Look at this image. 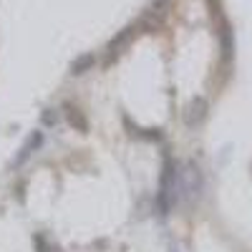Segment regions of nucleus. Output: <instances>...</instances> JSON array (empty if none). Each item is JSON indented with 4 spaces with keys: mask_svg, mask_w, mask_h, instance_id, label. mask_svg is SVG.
I'll list each match as a JSON object with an SVG mask.
<instances>
[{
    "mask_svg": "<svg viewBox=\"0 0 252 252\" xmlns=\"http://www.w3.org/2000/svg\"><path fill=\"white\" fill-rule=\"evenodd\" d=\"M204 116H207V101H204V98H192V101L187 103V109H184V121H187V126L202 124Z\"/></svg>",
    "mask_w": 252,
    "mask_h": 252,
    "instance_id": "obj_1",
    "label": "nucleus"
},
{
    "mask_svg": "<svg viewBox=\"0 0 252 252\" xmlns=\"http://www.w3.org/2000/svg\"><path fill=\"white\" fill-rule=\"evenodd\" d=\"M184 189H187L192 197H197L199 189H202V177H199V169H197L194 164H189L187 172H184Z\"/></svg>",
    "mask_w": 252,
    "mask_h": 252,
    "instance_id": "obj_2",
    "label": "nucleus"
},
{
    "mask_svg": "<svg viewBox=\"0 0 252 252\" xmlns=\"http://www.w3.org/2000/svg\"><path fill=\"white\" fill-rule=\"evenodd\" d=\"M134 31H136L134 26H129V28H124V31H121V33H119V35H116V38L111 40V43H109V51H111V53H119V51H121V48H124V46L129 43V40H131Z\"/></svg>",
    "mask_w": 252,
    "mask_h": 252,
    "instance_id": "obj_3",
    "label": "nucleus"
},
{
    "mask_svg": "<svg viewBox=\"0 0 252 252\" xmlns=\"http://www.w3.org/2000/svg\"><path fill=\"white\" fill-rule=\"evenodd\" d=\"M38 144H40V131H35V134H31V139L26 141V146H23V149H20V157L15 159V164H18V166H20V164H23V161H26V159H28V157L33 154V149H35V146H38Z\"/></svg>",
    "mask_w": 252,
    "mask_h": 252,
    "instance_id": "obj_4",
    "label": "nucleus"
},
{
    "mask_svg": "<svg viewBox=\"0 0 252 252\" xmlns=\"http://www.w3.org/2000/svg\"><path fill=\"white\" fill-rule=\"evenodd\" d=\"M94 66V56H81L78 61H73V71L71 73H83V71H86V68H91Z\"/></svg>",
    "mask_w": 252,
    "mask_h": 252,
    "instance_id": "obj_5",
    "label": "nucleus"
},
{
    "mask_svg": "<svg viewBox=\"0 0 252 252\" xmlns=\"http://www.w3.org/2000/svg\"><path fill=\"white\" fill-rule=\"evenodd\" d=\"M68 119H71V124H73V126L78 124V129H81V131H86V121H83V116H81L78 111L68 109Z\"/></svg>",
    "mask_w": 252,
    "mask_h": 252,
    "instance_id": "obj_6",
    "label": "nucleus"
}]
</instances>
